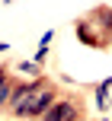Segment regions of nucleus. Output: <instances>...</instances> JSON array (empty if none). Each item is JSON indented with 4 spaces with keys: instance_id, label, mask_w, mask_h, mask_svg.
<instances>
[{
    "instance_id": "nucleus-1",
    "label": "nucleus",
    "mask_w": 112,
    "mask_h": 121,
    "mask_svg": "<svg viewBox=\"0 0 112 121\" xmlns=\"http://www.w3.org/2000/svg\"><path fill=\"white\" fill-rule=\"evenodd\" d=\"M74 32L87 48H99V51L112 48V6L106 3L93 6L83 19H77Z\"/></svg>"
},
{
    "instance_id": "nucleus-2",
    "label": "nucleus",
    "mask_w": 112,
    "mask_h": 121,
    "mask_svg": "<svg viewBox=\"0 0 112 121\" xmlns=\"http://www.w3.org/2000/svg\"><path fill=\"white\" fill-rule=\"evenodd\" d=\"M61 99V92H58V86L51 83L48 77L42 80V86H38V92H35V99H32V105H29V112H26V118H32V121H42L45 115H48L51 108H55V102Z\"/></svg>"
},
{
    "instance_id": "nucleus-3",
    "label": "nucleus",
    "mask_w": 112,
    "mask_h": 121,
    "mask_svg": "<svg viewBox=\"0 0 112 121\" xmlns=\"http://www.w3.org/2000/svg\"><path fill=\"white\" fill-rule=\"evenodd\" d=\"M87 118V105L80 96H61L55 102V108L48 112L42 121H83Z\"/></svg>"
},
{
    "instance_id": "nucleus-4",
    "label": "nucleus",
    "mask_w": 112,
    "mask_h": 121,
    "mask_svg": "<svg viewBox=\"0 0 112 121\" xmlns=\"http://www.w3.org/2000/svg\"><path fill=\"white\" fill-rule=\"evenodd\" d=\"M42 80H45V77H42ZM42 80H26V83H19V80H16L13 99H10V105H6V112H10L13 118H26L32 99H35V92H38V86H42Z\"/></svg>"
},
{
    "instance_id": "nucleus-5",
    "label": "nucleus",
    "mask_w": 112,
    "mask_h": 121,
    "mask_svg": "<svg viewBox=\"0 0 112 121\" xmlns=\"http://www.w3.org/2000/svg\"><path fill=\"white\" fill-rule=\"evenodd\" d=\"M13 89H16V80L10 77V67L0 64V112H6V105L13 99Z\"/></svg>"
},
{
    "instance_id": "nucleus-6",
    "label": "nucleus",
    "mask_w": 112,
    "mask_h": 121,
    "mask_svg": "<svg viewBox=\"0 0 112 121\" xmlns=\"http://www.w3.org/2000/svg\"><path fill=\"white\" fill-rule=\"evenodd\" d=\"M16 70L26 73V77H32V80H42V67H38L35 60H23V64H16Z\"/></svg>"
},
{
    "instance_id": "nucleus-7",
    "label": "nucleus",
    "mask_w": 112,
    "mask_h": 121,
    "mask_svg": "<svg viewBox=\"0 0 112 121\" xmlns=\"http://www.w3.org/2000/svg\"><path fill=\"white\" fill-rule=\"evenodd\" d=\"M51 38H55V32L48 29V32H45V35H42V42H38V48H48V45H51Z\"/></svg>"
},
{
    "instance_id": "nucleus-8",
    "label": "nucleus",
    "mask_w": 112,
    "mask_h": 121,
    "mask_svg": "<svg viewBox=\"0 0 112 121\" xmlns=\"http://www.w3.org/2000/svg\"><path fill=\"white\" fill-rule=\"evenodd\" d=\"M3 51H10V45H6V42H0V54H3Z\"/></svg>"
}]
</instances>
